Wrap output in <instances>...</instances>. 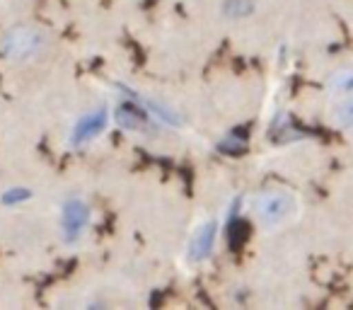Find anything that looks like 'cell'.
<instances>
[{
    "instance_id": "6da1fadb",
    "label": "cell",
    "mask_w": 353,
    "mask_h": 310,
    "mask_svg": "<svg viewBox=\"0 0 353 310\" xmlns=\"http://www.w3.org/2000/svg\"><path fill=\"white\" fill-rule=\"evenodd\" d=\"M54 46V37L46 27L34 22H17L0 35V61L15 68H25L46 59Z\"/></svg>"
},
{
    "instance_id": "7a4b0ae2",
    "label": "cell",
    "mask_w": 353,
    "mask_h": 310,
    "mask_svg": "<svg viewBox=\"0 0 353 310\" xmlns=\"http://www.w3.org/2000/svg\"><path fill=\"white\" fill-rule=\"evenodd\" d=\"M252 213H254L256 226H261L264 231H276V228H283L285 223L298 218L300 202L293 192L269 189V192H261L259 197L254 199Z\"/></svg>"
},
{
    "instance_id": "3957f363",
    "label": "cell",
    "mask_w": 353,
    "mask_h": 310,
    "mask_svg": "<svg viewBox=\"0 0 353 310\" xmlns=\"http://www.w3.org/2000/svg\"><path fill=\"white\" fill-rule=\"evenodd\" d=\"M92 228V206L80 194H70L59 206V238L63 245L75 247Z\"/></svg>"
},
{
    "instance_id": "277c9868",
    "label": "cell",
    "mask_w": 353,
    "mask_h": 310,
    "mask_svg": "<svg viewBox=\"0 0 353 310\" xmlns=\"http://www.w3.org/2000/svg\"><path fill=\"white\" fill-rule=\"evenodd\" d=\"M109 122H112V112L107 107H92L83 112L68 131V148L83 151V148L92 146L94 141H99L107 133Z\"/></svg>"
},
{
    "instance_id": "5b68a950",
    "label": "cell",
    "mask_w": 353,
    "mask_h": 310,
    "mask_svg": "<svg viewBox=\"0 0 353 310\" xmlns=\"http://www.w3.org/2000/svg\"><path fill=\"white\" fill-rule=\"evenodd\" d=\"M112 119L123 126L126 131L133 133H155V117L150 114V109L143 104V99H133V97H123V102L119 104L112 112Z\"/></svg>"
},
{
    "instance_id": "8992f818",
    "label": "cell",
    "mask_w": 353,
    "mask_h": 310,
    "mask_svg": "<svg viewBox=\"0 0 353 310\" xmlns=\"http://www.w3.org/2000/svg\"><path fill=\"white\" fill-rule=\"evenodd\" d=\"M218 240V223L216 221H203L196 226V231L192 233L187 245V260L192 264H203L213 257Z\"/></svg>"
},
{
    "instance_id": "52a82bcc",
    "label": "cell",
    "mask_w": 353,
    "mask_h": 310,
    "mask_svg": "<svg viewBox=\"0 0 353 310\" xmlns=\"http://www.w3.org/2000/svg\"><path fill=\"white\" fill-rule=\"evenodd\" d=\"M327 93L332 99L353 97V68H341L327 80Z\"/></svg>"
},
{
    "instance_id": "ba28073f",
    "label": "cell",
    "mask_w": 353,
    "mask_h": 310,
    "mask_svg": "<svg viewBox=\"0 0 353 310\" xmlns=\"http://www.w3.org/2000/svg\"><path fill=\"white\" fill-rule=\"evenodd\" d=\"M256 3L254 0H223L221 3V12L223 17H228V20H245V17H250L252 12H254Z\"/></svg>"
},
{
    "instance_id": "9c48e42d",
    "label": "cell",
    "mask_w": 353,
    "mask_h": 310,
    "mask_svg": "<svg viewBox=\"0 0 353 310\" xmlns=\"http://www.w3.org/2000/svg\"><path fill=\"white\" fill-rule=\"evenodd\" d=\"M34 199V192L30 187H22V184H15V187H8L0 192V206L6 209H15L22 206V204L32 202Z\"/></svg>"
},
{
    "instance_id": "30bf717a",
    "label": "cell",
    "mask_w": 353,
    "mask_h": 310,
    "mask_svg": "<svg viewBox=\"0 0 353 310\" xmlns=\"http://www.w3.org/2000/svg\"><path fill=\"white\" fill-rule=\"evenodd\" d=\"M332 122L341 131H353V97L336 99V107L332 109Z\"/></svg>"
}]
</instances>
